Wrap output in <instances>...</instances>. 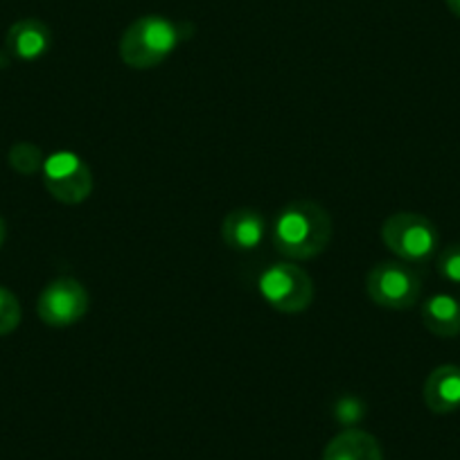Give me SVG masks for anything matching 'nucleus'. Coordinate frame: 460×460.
Instances as JSON below:
<instances>
[{
  "instance_id": "1",
  "label": "nucleus",
  "mask_w": 460,
  "mask_h": 460,
  "mask_svg": "<svg viewBox=\"0 0 460 460\" xmlns=\"http://www.w3.org/2000/svg\"><path fill=\"white\" fill-rule=\"evenodd\" d=\"M332 217L318 203L300 199L291 201L276 215L271 226L273 249L287 260L318 258L332 242Z\"/></svg>"
},
{
  "instance_id": "2",
  "label": "nucleus",
  "mask_w": 460,
  "mask_h": 460,
  "mask_svg": "<svg viewBox=\"0 0 460 460\" xmlns=\"http://www.w3.org/2000/svg\"><path fill=\"white\" fill-rule=\"evenodd\" d=\"M194 34L190 23L165 19L158 14H147L136 19L122 32L118 52L122 64L134 70H152L170 59L176 48Z\"/></svg>"
},
{
  "instance_id": "3",
  "label": "nucleus",
  "mask_w": 460,
  "mask_h": 460,
  "mask_svg": "<svg viewBox=\"0 0 460 460\" xmlns=\"http://www.w3.org/2000/svg\"><path fill=\"white\" fill-rule=\"evenodd\" d=\"M382 242L400 258V262L422 267L438 255L440 233L429 217L418 212H395L384 221Z\"/></svg>"
},
{
  "instance_id": "4",
  "label": "nucleus",
  "mask_w": 460,
  "mask_h": 460,
  "mask_svg": "<svg viewBox=\"0 0 460 460\" xmlns=\"http://www.w3.org/2000/svg\"><path fill=\"white\" fill-rule=\"evenodd\" d=\"M366 294L377 307L406 312L422 298V278L411 264L400 260L375 264L366 278Z\"/></svg>"
},
{
  "instance_id": "5",
  "label": "nucleus",
  "mask_w": 460,
  "mask_h": 460,
  "mask_svg": "<svg viewBox=\"0 0 460 460\" xmlns=\"http://www.w3.org/2000/svg\"><path fill=\"white\" fill-rule=\"evenodd\" d=\"M258 291L269 307L280 314L307 312L314 303V280L294 262H276L258 278Z\"/></svg>"
},
{
  "instance_id": "6",
  "label": "nucleus",
  "mask_w": 460,
  "mask_h": 460,
  "mask_svg": "<svg viewBox=\"0 0 460 460\" xmlns=\"http://www.w3.org/2000/svg\"><path fill=\"white\" fill-rule=\"evenodd\" d=\"M43 185L55 201L64 206L84 203L93 192V172L75 152H55L43 163Z\"/></svg>"
},
{
  "instance_id": "7",
  "label": "nucleus",
  "mask_w": 460,
  "mask_h": 460,
  "mask_svg": "<svg viewBox=\"0 0 460 460\" xmlns=\"http://www.w3.org/2000/svg\"><path fill=\"white\" fill-rule=\"evenodd\" d=\"M91 307L86 287L75 278L64 276L48 282L37 300V314L46 325L70 327L82 321Z\"/></svg>"
},
{
  "instance_id": "8",
  "label": "nucleus",
  "mask_w": 460,
  "mask_h": 460,
  "mask_svg": "<svg viewBox=\"0 0 460 460\" xmlns=\"http://www.w3.org/2000/svg\"><path fill=\"white\" fill-rule=\"evenodd\" d=\"M269 233V224L264 215L255 208H237L224 217L221 224V240L230 251L251 253L264 244Z\"/></svg>"
},
{
  "instance_id": "9",
  "label": "nucleus",
  "mask_w": 460,
  "mask_h": 460,
  "mask_svg": "<svg viewBox=\"0 0 460 460\" xmlns=\"http://www.w3.org/2000/svg\"><path fill=\"white\" fill-rule=\"evenodd\" d=\"M424 404L431 413L449 415L460 411V366H438L424 379Z\"/></svg>"
},
{
  "instance_id": "10",
  "label": "nucleus",
  "mask_w": 460,
  "mask_h": 460,
  "mask_svg": "<svg viewBox=\"0 0 460 460\" xmlns=\"http://www.w3.org/2000/svg\"><path fill=\"white\" fill-rule=\"evenodd\" d=\"M7 52L21 61H37L50 50L52 32L37 19H23L14 23L5 39Z\"/></svg>"
},
{
  "instance_id": "11",
  "label": "nucleus",
  "mask_w": 460,
  "mask_h": 460,
  "mask_svg": "<svg viewBox=\"0 0 460 460\" xmlns=\"http://www.w3.org/2000/svg\"><path fill=\"white\" fill-rule=\"evenodd\" d=\"M321 460H384V451L377 438L368 431L345 429L327 442Z\"/></svg>"
},
{
  "instance_id": "12",
  "label": "nucleus",
  "mask_w": 460,
  "mask_h": 460,
  "mask_svg": "<svg viewBox=\"0 0 460 460\" xmlns=\"http://www.w3.org/2000/svg\"><path fill=\"white\" fill-rule=\"evenodd\" d=\"M422 323L438 339L460 334V300L451 294H433L422 303Z\"/></svg>"
},
{
  "instance_id": "13",
  "label": "nucleus",
  "mask_w": 460,
  "mask_h": 460,
  "mask_svg": "<svg viewBox=\"0 0 460 460\" xmlns=\"http://www.w3.org/2000/svg\"><path fill=\"white\" fill-rule=\"evenodd\" d=\"M43 163H46V156H43V152L37 145L16 143L14 147L10 149V165L14 167L19 174H39V172H43Z\"/></svg>"
},
{
  "instance_id": "14",
  "label": "nucleus",
  "mask_w": 460,
  "mask_h": 460,
  "mask_svg": "<svg viewBox=\"0 0 460 460\" xmlns=\"http://www.w3.org/2000/svg\"><path fill=\"white\" fill-rule=\"evenodd\" d=\"M23 309H21L19 298L10 289L0 287V336L12 334L21 325Z\"/></svg>"
},
{
  "instance_id": "15",
  "label": "nucleus",
  "mask_w": 460,
  "mask_h": 460,
  "mask_svg": "<svg viewBox=\"0 0 460 460\" xmlns=\"http://www.w3.org/2000/svg\"><path fill=\"white\" fill-rule=\"evenodd\" d=\"M366 415V404L359 397L345 395L339 397V402L334 404V418L336 422H341L343 427L355 429V424H359Z\"/></svg>"
},
{
  "instance_id": "16",
  "label": "nucleus",
  "mask_w": 460,
  "mask_h": 460,
  "mask_svg": "<svg viewBox=\"0 0 460 460\" xmlns=\"http://www.w3.org/2000/svg\"><path fill=\"white\" fill-rule=\"evenodd\" d=\"M438 276L451 285H460V242L442 249L436 258Z\"/></svg>"
},
{
  "instance_id": "17",
  "label": "nucleus",
  "mask_w": 460,
  "mask_h": 460,
  "mask_svg": "<svg viewBox=\"0 0 460 460\" xmlns=\"http://www.w3.org/2000/svg\"><path fill=\"white\" fill-rule=\"evenodd\" d=\"M445 3H447V10H449L456 19H460V0H445Z\"/></svg>"
},
{
  "instance_id": "18",
  "label": "nucleus",
  "mask_w": 460,
  "mask_h": 460,
  "mask_svg": "<svg viewBox=\"0 0 460 460\" xmlns=\"http://www.w3.org/2000/svg\"><path fill=\"white\" fill-rule=\"evenodd\" d=\"M5 237H7V226L5 221H3V217H0V246L5 244Z\"/></svg>"
}]
</instances>
